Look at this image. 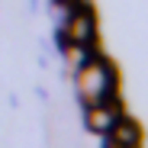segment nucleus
Returning a JSON list of instances; mask_svg holds the SVG:
<instances>
[{"label":"nucleus","mask_w":148,"mask_h":148,"mask_svg":"<svg viewBox=\"0 0 148 148\" xmlns=\"http://www.w3.org/2000/svg\"><path fill=\"white\" fill-rule=\"evenodd\" d=\"M90 39H97V19H93V10L71 13V16L64 19L61 42H77V45H87Z\"/></svg>","instance_id":"obj_2"},{"label":"nucleus","mask_w":148,"mask_h":148,"mask_svg":"<svg viewBox=\"0 0 148 148\" xmlns=\"http://www.w3.org/2000/svg\"><path fill=\"white\" fill-rule=\"evenodd\" d=\"M64 58H68V64H71L74 71H81V68L90 61V55H87V45H77V42H64Z\"/></svg>","instance_id":"obj_5"},{"label":"nucleus","mask_w":148,"mask_h":148,"mask_svg":"<svg viewBox=\"0 0 148 148\" xmlns=\"http://www.w3.org/2000/svg\"><path fill=\"white\" fill-rule=\"evenodd\" d=\"M106 142H113V145H119V148H138V145H142V126L122 113V116L113 122V129L106 132Z\"/></svg>","instance_id":"obj_4"},{"label":"nucleus","mask_w":148,"mask_h":148,"mask_svg":"<svg viewBox=\"0 0 148 148\" xmlns=\"http://www.w3.org/2000/svg\"><path fill=\"white\" fill-rule=\"evenodd\" d=\"M77 77H81L77 90H81L84 100H87V103H103V93H106V87L116 81V71H113V64H110L106 58H93V61H87V64L77 71Z\"/></svg>","instance_id":"obj_1"},{"label":"nucleus","mask_w":148,"mask_h":148,"mask_svg":"<svg viewBox=\"0 0 148 148\" xmlns=\"http://www.w3.org/2000/svg\"><path fill=\"white\" fill-rule=\"evenodd\" d=\"M119 116H122V103H119V106H110V103H87V110H84V126H87L93 135H106Z\"/></svg>","instance_id":"obj_3"}]
</instances>
